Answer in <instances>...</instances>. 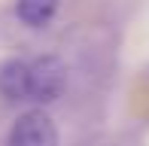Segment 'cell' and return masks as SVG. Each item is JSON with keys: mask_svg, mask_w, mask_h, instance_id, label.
<instances>
[{"mask_svg": "<svg viewBox=\"0 0 149 146\" xmlns=\"http://www.w3.org/2000/svg\"><path fill=\"white\" fill-rule=\"evenodd\" d=\"M6 146H58V128L46 110H28L12 122Z\"/></svg>", "mask_w": 149, "mask_h": 146, "instance_id": "obj_2", "label": "cell"}, {"mask_svg": "<svg viewBox=\"0 0 149 146\" xmlns=\"http://www.w3.org/2000/svg\"><path fill=\"white\" fill-rule=\"evenodd\" d=\"M28 79H31V61L12 58L0 67V97L9 104H28Z\"/></svg>", "mask_w": 149, "mask_h": 146, "instance_id": "obj_3", "label": "cell"}, {"mask_svg": "<svg viewBox=\"0 0 149 146\" xmlns=\"http://www.w3.org/2000/svg\"><path fill=\"white\" fill-rule=\"evenodd\" d=\"M67 91V64L55 55H40L31 61V79H28V101L31 104H55Z\"/></svg>", "mask_w": 149, "mask_h": 146, "instance_id": "obj_1", "label": "cell"}, {"mask_svg": "<svg viewBox=\"0 0 149 146\" xmlns=\"http://www.w3.org/2000/svg\"><path fill=\"white\" fill-rule=\"evenodd\" d=\"M58 12V0H15V15L28 28H46Z\"/></svg>", "mask_w": 149, "mask_h": 146, "instance_id": "obj_4", "label": "cell"}]
</instances>
